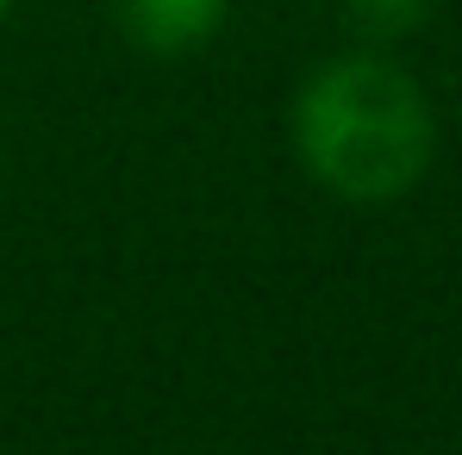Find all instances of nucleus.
<instances>
[{
    "mask_svg": "<svg viewBox=\"0 0 462 455\" xmlns=\"http://www.w3.org/2000/svg\"><path fill=\"white\" fill-rule=\"evenodd\" d=\"M13 6H19V0H0V19H6V13H13Z\"/></svg>",
    "mask_w": 462,
    "mask_h": 455,
    "instance_id": "obj_4",
    "label": "nucleus"
},
{
    "mask_svg": "<svg viewBox=\"0 0 462 455\" xmlns=\"http://www.w3.org/2000/svg\"><path fill=\"white\" fill-rule=\"evenodd\" d=\"M231 0H113V25L144 57H194L226 32Z\"/></svg>",
    "mask_w": 462,
    "mask_h": 455,
    "instance_id": "obj_2",
    "label": "nucleus"
},
{
    "mask_svg": "<svg viewBox=\"0 0 462 455\" xmlns=\"http://www.w3.org/2000/svg\"><path fill=\"white\" fill-rule=\"evenodd\" d=\"M344 13H350V25L369 44H393V38H406V32L425 25L431 0H344Z\"/></svg>",
    "mask_w": 462,
    "mask_h": 455,
    "instance_id": "obj_3",
    "label": "nucleus"
},
{
    "mask_svg": "<svg viewBox=\"0 0 462 455\" xmlns=\"http://www.w3.org/2000/svg\"><path fill=\"white\" fill-rule=\"evenodd\" d=\"M288 138L312 181L350 206H387L412 194L438 150L425 87L382 50L325 57L288 106Z\"/></svg>",
    "mask_w": 462,
    "mask_h": 455,
    "instance_id": "obj_1",
    "label": "nucleus"
}]
</instances>
